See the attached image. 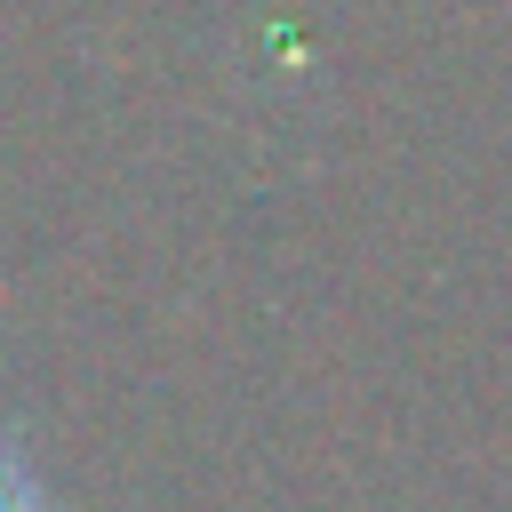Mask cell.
I'll list each match as a JSON object with an SVG mask.
<instances>
[{"mask_svg": "<svg viewBox=\"0 0 512 512\" xmlns=\"http://www.w3.org/2000/svg\"><path fill=\"white\" fill-rule=\"evenodd\" d=\"M0 512H32V488H24V472L0 456Z\"/></svg>", "mask_w": 512, "mask_h": 512, "instance_id": "6da1fadb", "label": "cell"}]
</instances>
